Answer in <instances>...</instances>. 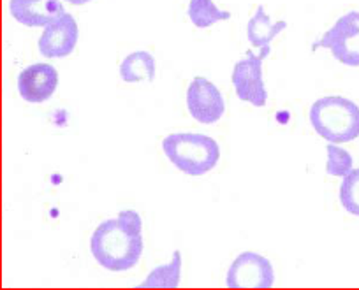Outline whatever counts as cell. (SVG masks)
Returning <instances> with one entry per match:
<instances>
[{
  "label": "cell",
  "instance_id": "11",
  "mask_svg": "<svg viewBox=\"0 0 359 290\" xmlns=\"http://www.w3.org/2000/svg\"><path fill=\"white\" fill-rule=\"evenodd\" d=\"M285 29H287V22L280 20L273 23L269 20L264 6H259L255 9V15L247 23V39L255 50H266V48H271L269 46L271 41Z\"/></svg>",
  "mask_w": 359,
  "mask_h": 290
},
{
  "label": "cell",
  "instance_id": "6",
  "mask_svg": "<svg viewBox=\"0 0 359 290\" xmlns=\"http://www.w3.org/2000/svg\"><path fill=\"white\" fill-rule=\"evenodd\" d=\"M226 285L229 289H271L275 285V269L261 254L243 251L227 269Z\"/></svg>",
  "mask_w": 359,
  "mask_h": 290
},
{
  "label": "cell",
  "instance_id": "13",
  "mask_svg": "<svg viewBox=\"0 0 359 290\" xmlns=\"http://www.w3.org/2000/svg\"><path fill=\"white\" fill-rule=\"evenodd\" d=\"M120 78L126 83H151L155 79V58L148 51L127 55L120 64Z\"/></svg>",
  "mask_w": 359,
  "mask_h": 290
},
{
  "label": "cell",
  "instance_id": "14",
  "mask_svg": "<svg viewBox=\"0 0 359 290\" xmlns=\"http://www.w3.org/2000/svg\"><path fill=\"white\" fill-rule=\"evenodd\" d=\"M187 16L192 25L198 29H210L219 22L231 20V13L219 9L213 0H191L187 8Z\"/></svg>",
  "mask_w": 359,
  "mask_h": 290
},
{
  "label": "cell",
  "instance_id": "4",
  "mask_svg": "<svg viewBox=\"0 0 359 290\" xmlns=\"http://www.w3.org/2000/svg\"><path fill=\"white\" fill-rule=\"evenodd\" d=\"M330 50L337 62L347 67H359V11L340 16L331 29H327L313 43L312 50Z\"/></svg>",
  "mask_w": 359,
  "mask_h": 290
},
{
  "label": "cell",
  "instance_id": "7",
  "mask_svg": "<svg viewBox=\"0 0 359 290\" xmlns=\"http://www.w3.org/2000/svg\"><path fill=\"white\" fill-rule=\"evenodd\" d=\"M187 109L192 118L205 125L217 123L226 113V102L220 90L205 76H196L187 86Z\"/></svg>",
  "mask_w": 359,
  "mask_h": 290
},
{
  "label": "cell",
  "instance_id": "12",
  "mask_svg": "<svg viewBox=\"0 0 359 290\" xmlns=\"http://www.w3.org/2000/svg\"><path fill=\"white\" fill-rule=\"evenodd\" d=\"M182 251H172V258L169 264L157 265L143 283L136 285V289H178L180 279H182Z\"/></svg>",
  "mask_w": 359,
  "mask_h": 290
},
{
  "label": "cell",
  "instance_id": "2",
  "mask_svg": "<svg viewBox=\"0 0 359 290\" xmlns=\"http://www.w3.org/2000/svg\"><path fill=\"white\" fill-rule=\"evenodd\" d=\"M310 123L324 141L351 143L359 137V106L344 95L317 99L310 108Z\"/></svg>",
  "mask_w": 359,
  "mask_h": 290
},
{
  "label": "cell",
  "instance_id": "10",
  "mask_svg": "<svg viewBox=\"0 0 359 290\" xmlns=\"http://www.w3.org/2000/svg\"><path fill=\"white\" fill-rule=\"evenodd\" d=\"M9 13L25 27H48L67 11L60 0H9Z\"/></svg>",
  "mask_w": 359,
  "mask_h": 290
},
{
  "label": "cell",
  "instance_id": "9",
  "mask_svg": "<svg viewBox=\"0 0 359 290\" xmlns=\"http://www.w3.org/2000/svg\"><path fill=\"white\" fill-rule=\"evenodd\" d=\"M78 37V22L71 13H65L57 22L44 27L37 48L39 53L46 58H64L74 51Z\"/></svg>",
  "mask_w": 359,
  "mask_h": 290
},
{
  "label": "cell",
  "instance_id": "1",
  "mask_svg": "<svg viewBox=\"0 0 359 290\" xmlns=\"http://www.w3.org/2000/svg\"><path fill=\"white\" fill-rule=\"evenodd\" d=\"M144 250L143 220L134 209H123L113 220L99 223L90 237V251L99 265L111 272L129 271Z\"/></svg>",
  "mask_w": 359,
  "mask_h": 290
},
{
  "label": "cell",
  "instance_id": "5",
  "mask_svg": "<svg viewBox=\"0 0 359 290\" xmlns=\"http://www.w3.org/2000/svg\"><path fill=\"white\" fill-rule=\"evenodd\" d=\"M271 53V48L259 50V53L247 51L245 58L234 64L231 81L240 101L248 102L254 108H264L268 102V90L262 78V64Z\"/></svg>",
  "mask_w": 359,
  "mask_h": 290
},
{
  "label": "cell",
  "instance_id": "17",
  "mask_svg": "<svg viewBox=\"0 0 359 290\" xmlns=\"http://www.w3.org/2000/svg\"><path fill=\"white\" fill-rule=\"evenodd\" d=\"M65 2H69V4H72V6H83V4H88V2H92V0H65Z\"/></svg>",
  "mask_w": 359,
  "mask_h": 290
},
{
  "label": "cell",
  "instance_id": "8",
  "mask_svg": "<svg viewBox=\"0 0 359 290\" xmlns=\"http://www.w3.org/2000/svg\"><path fill=\"white\" fill-rule=\"evenodd\" d=\"M16 85L23 101L30 104H43L57 92L58 72L51 64L37 62L20 72Z\"/></svg>",
  "mask_w": 359,
  "mask_h": 290
},
{
  "label": "cell",
  "instance_id": "3",
  "mask_svg": "<svg viewBox=\"0 0 359 290\" xmlns=\"http://www.w3.org/2000/svg\"><path fill=\"white\" fill-rule=\"evenodd\" d=\"M162 150L178 171L189 176H203L213 171L220 160V146L213 137L196 132L169 134Z\"/></svg>",
  "mask_w": 359,
  "mask_h": 290
},
{
  "label": "cell",
  "instance_id": "16",
  "mask_svg": "<svg viewBox=\"0 0 359 290\" xmlns=\"http://www.w3.org/2000/svg\"><path fill=\"white\" fill-rule=\"evenodd\" d=\"M340 205L348 215L359 216V169H352L341 178Z\"/></svg>",
  "mask_w": 359,
  "mask_h": 290
},
{
  "label": "cell",
  "instance_id": "15",
  "mask_svg": "<svg viewBox=\"0 0 359 290\" xmlns=\"http://www.w3.org/2000/svg\"><path fill=\"white\" fill-rule=\"evenodd\" d=\"M326 153H327L326 172L330 176H334V178H344V176H347L348 172L354 169L352 155L348 153L345 148H341L340 144L327 143Z\"/></svg>",
  "mask_w": 359,
  "mask_h": 290
}]
</instances>
